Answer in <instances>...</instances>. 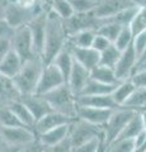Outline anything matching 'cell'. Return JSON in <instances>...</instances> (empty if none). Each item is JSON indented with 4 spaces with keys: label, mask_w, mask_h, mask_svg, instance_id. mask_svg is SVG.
I'll use <instances>...</instances> for the list:
<instances>
[{
    "label": "cell",
    "mask_w": 146,
    "mask_h": 152,
    "mask_svg": "<svg viewBox=\"0 0 146 152\" xmlns=\"http://www.w3.org/2000/svg\"><path fill=\"white\" fill-rule=\"evenodd\" d=\"M134 47L136 52H137V55L140 56L141 52L144 51V48L146 47V31L139 33L137 36H135L134 38Z\"/></svg>",
    "instance_id": "obj_44"
},
{
    "label": "cell",
    "mask_w": 146,
    "mask_h": 152,
    "mask_svg": "<svg viewBox=\"0 0 146 152\" xmlns=\"http://www.w3.org/2000/svg\"><path fill=\"white\" fill-rule=\"evenodd\" d=\"M67 47L75 62L83 65L88 70H92L99 64V52L95 51L93 47H76L70 43H67Z\"/></svg>",
    "instance_id": "obj_16"
},
{
    "label": "cell",
    "mask_w": 146,
    "mask_h": 152,
    "mask_svg": "<svg viewBox=\"0 0 146 152\" xmlns=\"http://www.w3.org/2000/svg\"><path fill=\"white\" fill-rule=\"evenodd\" d=\"M131 80L137 88H146V69L136 70L131 76Z\"/></svg>",
    "instance_id": "obj_43"
},
{
    "label": "cell",
    "mask_w": 146,
    "mask_h": 152,
    "mask_svg": "<svg viewBox=\"0 0 146 152\" xmlns=\"http://www.w3.org/2000/svg\"><path fill=\"white\" fill-rule=\"evenodd\" d=\"M12 0H0V9H4Z\"/></svg>",
    "instance_id": "obj_50"
},
{
    "label": "cell",
    "mask_w": 146,
    "mask_h": 152,
    "mask_svg": "<svg viewBox=\"0 0 146 152\" xmlns=\"http://www.w3.org/2000/svg\"><path fill=\"white\" fill-rule=\"evenodd\" d=\"M43 152H73V146L70 143L69 137L65 141L52 146H45Z\"/></svg>",
    "instance_id": "obj_41"
},
{
    "label": "cell",
    "mask_w": 146,
    "mask_h": 152,
    "mask_svg": "<svg viewBox=\"0 0 146 152\" xmlns=\"http://www.w3.org/2000/svg\"><path fill=\"white\" fill-rule=\"evenodd\" d=\"M140 69H146V62H144L142 65H140V66H137V69H136V70H140Z\"/></svg>",
    "instance_id": "obj_52"
},
{
    "label": "cell",
    "mask_w": 146,
    "mask_h": 152,
    "mask_svg": "<svg viewBox=\"0 0 146 152\" xmlns=\"http://www.w3.org/2000/svg\"><path fill=\"white\" fill-rule=\"evenodd\" d=\"M134 38L135 37L132 34V32H131L130 27H123L113 45H114L120 51H125L126 48H128L131 45H134Z\"/></svg>",
    "instance_id": "obj_37"
},
{
    "label": "cell",
    "mask_w": 146,
    "mask_h": 152,
    "mask_svg": "<svg viewBox=\"0 0 146 152\" xmlns=\"http://www.w3.org/2000/svg\"><path fill=\"white\" fill-rule=\"evenodd\" d=\"M90 70H88L87 67H84L83 65H80L78 62H74V66L71 69V72L69 75V79L66 84L69 85V88L71 89V91L75 95H79L84 90V88L87 86V84L90 80Z\"/></svg>",
    "instance_id": "obj_17"
},
{
    "label": "cell",
    "mask_w": 146,
    "mask_h": 152,
    "mask_svg": "<svg viewBox=\"0 0 146 152\" xmlns=\"http://www.w3.org/2000/svg\"><path fill=\"white\" fill-rule=\"evenodd\" d=\"M4 18V9H0V20Z\"/></svg>",
    "instance_id": "obj_53"
},
{
    "label": "cell",
    "mask_w": 146,
    "mask_h": 152,
    "mask_svg": "<svg viewBox=\"0 0 146 152\" xmlns=\"http://www.w3.org/2000/svg\"><path fill=\"white\" fill-rule=\"evenodd\" d=\"M134 138H117L107 143L106 152H135Z\"/></svg>",
    "instance_id": "obj_33"
},
{
    "label": "cell",
    "mask_w": 146,
    "mask_h": 152,
    "mask_svg": "<svg viewBox=\"0 0 146 152\" xmlns=\"http://www.w3.org/2000/svg\"><path fill=\"white\" fill-rule=\"evenodd\" d=\"M144 152H146V148H145V151H144Z\"/></svg>",
    "instance_id": "obj_56"
},
{
    "label": "cell",
    "mask_w": 146,
    "mask_h": 152,
    "mask_svg": "<svg viewBox=\"0 0 146 152\" xmlns=\"http://www.w3.org/2000/svg\"><path fill=\"white\" fill-rule=\"evenodd\" d=\"M48 8H24L12 0L8 5L4 8V19L14 28H21L28 26L40 13Z\"/></svg>",
    "instance_id": "obj_5"
},
{
    "label": "cell",
    "mask_w": 146,
    "mask_h": 152,
    "mask_svg": "<svg viewBox=\"0 0 146 152\" xmlns=\"http://www.w3.org/2000/svg\"><path fill=\"white\" fill-rule=\"evenodd\" d=\"M134 3L139 8H146V0H134Z\"/></svg>",
    "instance_id": "obj_49"
},
{
    "label": "cell",
    "mask_w": 146,
    "mask_h": 152,
    "mask_svg": "<svg viewBox=\"0 0 146 152\" xmlns=\"http://www.w3.org/2000/svg\"><path fill=\"white\" fill-rule=\"evenodd\" d=\"M45 67V62L41 57H36L23 64L21 71L13 80L14 88L19 95L33 94L37 90L42 70Z\"/></svg>",
    "instance_id": "obj_2"
},
{
    "label": "cell",
    "mask_w": 146,
    "mask_h": 152,
    "mask_svg": "<svg viewBox=\"0 0 146 152\" xmlns=\"http://www.w3.org/2000/svg\"><path fill=\"white\" fill-rule=\"evenodd\" d=\"M131 7H136L134 0H98L94 13L103 20Z\"/></svg>",
    "instance_id": "obj_14"
},
{
    "label": "cell",
    "mask_w": 146,
    "mask_h": 152,
    "mask_svg": "<svg viewBox=\"0 0 146 152\" xmlns=\"http://www.w3.org/2000/svg\"><path fill=\"white\" fill-rule=\"evenodd\" d=\"M97 36V29H85L76 32L69 36L67 43L76 46V47H92L93 41Z\"/></svg>",
    "instance_id": "obj_27"
},
{
    "label": "cell",
    "mask_w": 146,
    "mask_h": 152,
    "mask_svg": "<svg viewBox=\"0 0 146 152\" xmlns=\"http://www.w3.org/2000/svg\"><path fill=\"white\" fill-rule=\"evenodd\" d=\"M64 84H66V80H65L64 75L61 74V71L54 64H45L36 93L43 95Z\"/></svg>",
    "instance_id": "obj_10"
},
{
    "label": "cell",
    "mask_w": 146,
    "mask_h": 152,
    "mask_svg": "<svg viewBox=\"0 0 146 152\" xmlns=\"http://www.w3.org/2000/svg\"><path fill=\"white\" fill-rule=\"evenodd\" d=\"M23 61L12 48H9L4 57L0 60V75L8 79H14L23 66Z\"/></svg>",
    "instance_id": "obj_19"
},
{
    "label": "cell",
    "mask_w": 146,
    "mask_h": 152,
    "mask_svg": "<svg viewBox=\"0 0 146 152\" xmlns=\"http://www.w3.org/2000/svg\"><path fill=\"white\" fill-rule=\"evenodd\" d=\"M136 89V85L132 83V80H125L117 84V86L113 90V93L111 94L113 100L116 102V104L118 107H123L125 103L127 102V99L131 96V94L134 93V90Z\"/></svg>",
    "instance_id": "obj_24"
},
{
    "label": "cell",
    "mask_w": 146,
    "mask_h": 152,
    "mask_svg": "<svg viewBox=\"0 0 146 152\" xmlns=\"http://www.w3.org/2000/svg\"><path fill=\"white\" fill-rule=\"evenodd\" d=\"M144 62H146V47L144 48V51L141 52V55L139 56V62H137V66L142 65ZM136 69H137V67H136Z\"/></svg>",
    "instance_id": "obj_48"
},
{
    "label": "cell",
    "mask_w": 146,
    "mask_h": 152,
    "mask_svg": "<svg viewBox=\"0 0 146 152\" xmlns=\"http://www.w3.org/2000/svg\"><path fill=\"white\" fill-rule=\"evenodd\" d=\"M95 138L104 140V127L93 124L79 118H75L71 122L69 129V140L73 148Z\"/></svg>",
    "instance_id": "obj_4"
},
{
    "label": "cell",
    "mask_w": 146,
    "mask_h": 152,
    "mask_svg": "<svg viewBox=\"0 0 146 152\" xmlns=\"http://www.w3.org/2000/svg\"><path fill=\"white\" fill-rule=\"evenodd\" d=\"M139 7H131V8H127L125 10H122L120 13L114 14L107 19H103L101 22H112V23H116V24H120L121 27H130L131 22L135 17L136 12H137Z\"/></svg>",
    "instance_id": "obj_30"
},
{
    "label": "cell",
    "mask_w": 146,
    "mask_h": 152,
    "mask_svg": "<svg viewBox=\"0 0 146 152\" xmlns=\"http://www.w3.org/2000/svg\"><path fill=\"white\" fill-rule=\"evenodd\" d=\"M90 77L99 83H104V84H109V85H117L118 83H121V81H118V79H117L114 69L107 67V66H103L99 64L90 70Z\"/></svg>",
    "instance_id": "obj_25"
},
{
    "label": "cell",
    "mask_w": 146,
    "mask_h": 152,
    "mask_svg": "<svg viewBox=\"0 0 146 152\" xmlns=\"http://www.w3.org/2000/svg\"><path fill=\"white\" fill-rule=\"evenodd\" d=\"M43 150H45V146L41 143L38 138H36L33 142L23 146L19 152H43Z\"/></svg>",
    "instance_id": "obj_45"
},
{
    "label": "cell",
    "mask_w": 146,
    "mask_h": 152,
    "mask_svg": "<svg viewBox=\"0 0 146 152\" xmlns=\"http://www.w3.org/2000/svg\"><path fill=\"white\" fill-rule=\"evenodd\" d=\"M19 99L27 105V108L33 114V117L37 119H40L41 117H43L45 114L52 110V108L46 100V98L41 94H26V95H19Z\"/></svg>",
    "instance_id": "obj_18"
},
{
    "label": "cell",
    "mask_w": 146,
    "mask_h": 152,
    "mask_svg": "<svg viewBox=\"0 0 146 152\" xmlns=\"http://www.w3.org/2000/svg\"><path fill=\"white\" fill-rule=\"evenodd\" d=\"M9 48H10V42L0 39V60H1L4 57V55L9 51Z\"/></svg>",
    "instance_id": "obj_47"
},
{
    "label": "cell",
    "mask_w": 146,
    "mask_h": 152,
    "mask_svg": "<svg viewBox=\"0 0 146 152\" xmlns=\"http://www.w3.org/2000/svg\"><path fill=\"white\" fill-rule=\"evenodd\" d=\"M145 128L146 127H145L144 122H142V118H141L140 110H137L132 115V118L128 121V123L126 124L123 131L121 132V134L117 137V138H135V137L137 136L142 129H145Z\"/></svg>",
    "instance_id": "obj_26"
},
{
    "label": "cell",
    "mask_w": 146,
    "mask_h": 152,
    "mask_svg": "<svg viewBox=\"0 0 146 152\" xmlns=\"http://www.w3.org/2000/svg\"><path fill=\"white\" fill-rule=\"evenodd\" d=\"M70 3L75 13H88L95 9L98 0H70Z\"/></svg>",
    "instance_id": "obj_38"
},
{
    "label": "cell",
    "mask_w": 146,
    "mask_h": 152,
    "mask_svg": "<svg viewBox=\"0 0 146 152\" xmlns=\"http://www.w3.org/2000/svg\"><path fill=\"white\" fill-rule=\"evenodd\" d=\"M14 33H15V28H14L13 26H10L5 19L3 18L1 20H0V39L10 42L12 37L14 36Z\"/></svg>",
    "instance_id": "obj_40"
},
{
    "label": "cell",
    "mask_w": 146,
    "mask_h": 152,
    "mask_svg": "<svg viewBox=\"0 0 146 152\" xmlns=\"http://www.w3.org/2000/svg\"><path fill=\"white\" fill-rule=\"evenodd\" d=\"M1 143H3V142H0V146H1Z\"/></svg>",
    "instance_id": "obj_55"
},
{
    "label": "cell",
    "mask_w": 146,
    "mask_h": 152,
    "mask_svg": "<svg viewBox=\"0 0 146 152\" xmlns=\"http://www.w3.org/2000/svg\"><path fill=\"white\" fill-rule=\"evenodd\" d=\"M103 142H106L102 138H95V140H90L85 142V143H81L76 147H74L73 148V152H95L98 148H99V146L103 143Z\"/></svg>",
    "instance_id": "obj_39"
},
{
    "label": "cell",
    "mask_w": 146,
    "mask_h": 152,
    "mask_svg": "<svg viewBox=\"0 0 146 152\" xmlns=\"http://www.w3.org/2000/svg\"><path fill=\"white\" fill-rule=\"evenodd\" d=\"M121 53H122V51H120L112 43L108 48H106L104 51L99 53V65L114 69L120 60V57H121Z\"/></svg>",
    "instance_id": "obj_31"
},
{
    "label": "cell",
    "mask_w": 146,
    "mask_h": 152,
    "mask_svg": "<svg viewBox=\"0 0 146 152\" xmlns=\"http://www.w3.org/2000/svg\"><path fill=\"white\" fill-rule=\"evenodd\" d=\"M106 147H107V143L106 142H103V143L99 146V148H98L95 152H106Z\"/></svg>",
    "instance_id": "obj_51"
},
{
    "label": "cell",
    "mask_w": 146,
    "mask_h": 152,
    "mask_svg": "<svg viewBox=\"0 0 146 152\" xmlns=\"http://www.w3.org/2000/svg\"><path fill=\"white\" fill-rule=\"evenodd\" d=\"M64 26L67 36H71L80 31L98 29L101 26V19L95 15L94 10L88 13H74L70 18L64 20Z\"/></svg>",
    "instance_id": "obj_8"
},
{
    "label": "cell",
    "mask_w": 146,
    "mask_h": 152,
    "mask_svg": "<svg viewBox=\"0 0 146 152\" xmlns=\"http://www.w3.org/2000/svg\"><path fill=\"white\" fill-rule=\"evenodd\" d=\"M47 1H48V0H47Z\"/></svg>",
    "instance_id": "obj_58"
},
{
    "label": "cell",
    "mask_w": 146,
    "mask_h": 152,
    "mask_svg": "<svg viewBox=\"0 0 146 152\" xmlns=\"http://www.w3.org/2000/svg\"><path fill=\"white\" fill-rule=\"evenodd\" d=\"M50 9V8H48ZM48 9H46L42 13H40L32 22L28 24V28L31 31L32 38H33V43L36 52L41 58H42V52H43L45 46V37H46V24H47V13Z\"/></svg>",
    "instance_id": "obj_12"
},
{
    "label": "cell",
    "mask_w": 146,
    "mask_h": 152,
    "mask_svg": "<svg viewBox=\"0 0 146 152\" xmlns=\"http://www.w3.org/2000/svg\"><path fill=\"white\" fill-rule=\"evenodd\" d=\"M48 4H50V0H48Z\"/></svg>",
    "instance_id": "obj_57"
},
{
    "label": "cell",
    "mask_w": 146,
    "mask_h": 152,
    "mask_svg": "<svg viewBox=\"0 0 146 152\" xmlns=\"http://www.w3.org/2000/svg\"><path fill=\"white\" fill-rule=\"evenodd\" d=\"M74 62H75V60H74V57L71 55V52H70V50H69L67 45H66V47H65L61 52H59V55L55 57L51 64H54L56 67L61 71V74L64 75L65 80L67 81L69 75H70V72H71V69L74 66Z\"/></svg>",
    "instance_id": "obj_23"
},
{
    "label": "cell",
    "mask_w": 146,
    "mask_h": 152,
    "mask_svg": "<svg viewBox=\"0 0 146 152\" xmlns=\"http://www.w3.org/2000/svg\"><path fill=\"white\" fill-rule=\"evenodd\" d=\"M1 131H3V126L0 124V142H1Z\"/></svg>",
    "instance_id": "obj_54"
},
{
    "label": "cell",
    "mask_w": 146,
    "mask_h": 152,
    "mask_svg": "<svg viewBox=\"0 0 146 152\" xmlns=\"http://www.w3.org/2000/svg\"><path fill=\"white\" fill-rule=\"evenodd\" d=\"M67 33L65 29L64 20L57 14L48 9L46 24L45 46L42 52V60L45 64H51L54 58L62 51L67 45Z\"/></svg>",
    "instance_id": "obj_1"
},
{
    "label": "cell",
    "mask_w": 146,
    "mask_h": 152,
    "mask_svg": "<svg viewBox=\"0 0 146 152\" xmlns=\"http://www.w3.org/2000/svg\"><path fill=\"white\" fill-rule=\"evenodd\" d=\"M137 62L139 55L136 52L134 45H131L128 48L122 51L118 62L114 67V72L118 81H125V80L131 79V76L134 75L136 67H137Z\"/></svg>",
    "instance_id": "obj_11"
},
{
    "label": "cell",
    "mask_w": 146,
    "mask_h": 152,
    "mask_svg": "<svg viewBox=\"0 0 146 152\" xmlns=\"http://www.w3.org/2000/svg\"><path fill=\"white\" fill-rule=\"evenodd\" d=\"M137 110H132V109L121 107L113 110L111 114L109 119L104 126V141L106 143L114 141L117 137L121 134V132L123 131V128L128 123V121L132 118L134 114Z\"/></svg>",
    "instance_id": "obj_7"
},
{
    "label": "cell",
    "mask_w": 146,
    "mask_h": 152,
    "mask_svg": "<svg viewBox=\"0 0 146 152\" xmlns=\"http://www.w3.org/2000/svg\"><path fill=\"white\" fill-rule=\"evenodd\" d=\"M111 45H112V42L109 39H107L106 37H103L102 34H99V33H97V36H95V38H94V41H93L92 47L101 53V52H103L106 48H108Z\"/></svg>",
    "instance_id": "obj_42"
},
{
    "label": "cell",
    "mask_w": 146,
    "mask_h": 152,
    "mask_svg": "<svg viewBox=\"0 0 146 152\" xmlns=\"http://www.w3.org/2000/svg\"><path fill=\"white\" fill-rule=\"evenodd\" d=\"M70 124H64V126L52 128L50 131H46L43 133H40V134H37V138L40 140V142L43 146H52L56 143H60V142L65 141L69 137Z\"/></svg>",
    "instance_id": "obj_21"
},
{
    "label": "cell",
    "mask_w": 146,
    "mask_h": 152,
    "mask_svg": "<svg viewBox=\"0 0 146 152\" xmlns=\"http://www.w3.org/2000/svg\"><path fill=\"white\" fill-rule=\"evenodd\" d=\"M122 28L123 27H121L120 24H116V23H112V22H101V26L97 29V33L106 37L112 43H114V41L117 39Z\"/></svg>",
    "instance_id": "obj_35"
},
{
    "label": "cell",
    "mask_w": 146,
    "mask_h": 152,
    "mask_svg": "<svg viewBox=\"0 0 146 152\" xmlns=\"http://www.w3.org/2000/svg\"><path fill=\"white\" fill-rule=\"evenodd\" d=\"M10 48L21 57L23 62H27V61L33 60L36 57H40L36 52L33 38H32L28 26L15 29V33H14V36L10 39Z\"/></svg>",
    "instance_id": "obj_6"
},
{
    "label": "cell",
    "mask_w": 146,
    "mask_h": 152,
    "mask_svg": "<svg viewBox=\"0 0 146 152\" xmlns=\"http://www.w3.org/2000/svg\"><path fill=\"white\" fill-rule=\"evenodd\" d=\"M0 124L3 127L23 126L5 102H0Z\"/></svg>",
    "instance_id": "obj_34"
},
{
    "label": "cell",
    "mask_w": 146,
    "mask_h": 152,
    "mask_svg": "<svg viewBox=\"0 0 146 152\" xmlns=\"http://www.w3.org/2000/svg\"><path fill=\"white\" fill-rule=\"evenodd\" d=\"M37 138L36 132L32 128L26 126H14V127H3L1 131V142L10 146H26Z\"/></svg>",
    "instance_id": "obj_9"
},
{
    "label": "cell",
    "mask_w": 146,
    "mask_h": 152,
    "mask_svg": "<svg viewBox=\"0 0 146 152\" xmlns=\"http://www.w3.org/2000/svg\"><path fill=\"white\" fill-rule=\"evenodd\" d=\"M130 29L132 32L134 37L139 33L146 31V8H139L135 17L130 24Z\"/></svg>",
    "instance_id": "obj_36"
},
{
    "label": "cell",
    "mask_w": 146,
    "mask_h": 152,
    "mask_svg": "<svg viewBox=\"0 0 146 152\" xmlns=\"http://www.w3.org/2000/svg\"><path fill=\"white\" fill-rule=\"evenodd\" d=\"M74 119L75 118H73V117H69V115H65L62 113L51 110L47 114H45L43 117H41L40 119L36 121L33 129L36 132V134H40V133L50 131V129H52V128L64 126V124H70Z\"/></svg>",
    "instance_id": "obj_15"
},
{
    "label": "cell",
    "mask_w": 146,
    "mask_h": 152,
    "mask_svg": "<svg viewBox=\"0 0 146 152\" xmlns=\"http://www.w3.org/2000/svg\"><path fill=\"white\" fill-rule=\"evenodd\" d=\"M123 107L132 109V110H144V109H146V88L136 86L134 93L127 99Z\"/></svg>",
    "instance_id": "obj_29"
},
{
    "label": "cell",
    "mask_w": 146,
    "mask_h": 152,
    "mask_svg": "<svg viewBox=\"0 0 146 152\" xmlns=\"http://www.w3.org/2000/svg\"><path fill=\"white\" fill-rule=\"evenodd\" d=\"M114 109H106V108H94V107H76V118L83 121H87L89 123L97 126L104 127L106 123L109 119L111 114Z\"/></svg>",
    "instance_id": "obj_13"
},
{
    "label": "cell",
    "mask_w": 146,
    "mask_h": 152,
    "mask_svg": "<svg viewBox=\"0 0 146 152\" xmlns=\"http://www.w3.org/2000/svg\"><path fill=\"white\" fill-rule=\"evenodd\" d=\"M43 96L48 102L52 110L76 118V95L71 91V89L69 88L67 84H64L61 86L43 94Z\"/></svg>",
    "instance_id": "obj_3"
},
{
    "label": "cell",
    "mask_w": 146,
    "mask_h": 152,
    "mask_svg": "<svg viewBox=\"0 0 146 152\" xmlns=\"http://www.w3.org/2000/svg\"><path fill=\"white\" fill-rule=\"evenodd\" d=\"M8 105H9V108L12 109V112L15 114V117L19 119V122L22 123L23 126H26V127L33 129L34 124H36V118L33 117V114L31 113V110L27 108V105L21 100L19 98L8 102Z\"/></svg>",
    "instance_id": "obj_22"
},
{
    "label": "cell",
    "mask_w": 146,
    "mask_h": 152,
    "mask_svg": "<svg viewBox=\"0 0 146 152\" xmlns=\"http://www.w3.org/2000/svg\"><path fill=\"white\" fill-rule=\"evenodd\" d=\"M48 7L51 10L57 14L62 20L70 18L75 13L70 0H50Z\"/></svg>",
    "instance_id": "obj_32"
},
{
    "label": "cell",
    "mask_w": 146,
    "mask_h": 152,
    "mask_svg": "<svg viewBox=\"0 0 146 152\" xmlns=\"http://www.w3.org/2000/svg\"><path fill=\"white\" fill-rule=\"evenodd\" d=\"M22 147H23V146H22ZM22 147H19V146H10V145L1 143V146H0V152H19Z\"/></svg>",
    "instance_id": "obj_46"
},
{
    "label": "cell",
    "mask_w": 146,
    "mask_h": 152,
    "mask_svg": "<svg viewBox=\"0 0 146 152\" xmlns=\"http://www.w3.org/2000/svg\"><path fill=\"white\" fill-rule=\"evenodd\" d=\"M76 104L84 107L117 109L121 108L113 100L112 95H76Z\"/></svg>",
    "instance_id": "obj_20"
},
{
    "label": "cell",
    "mask_w": 146,
    "mask_h": 152,
    "mask_svg": "<svg viewBox=\"0 0 146 152\" xmlns=\"http://www.w3.org/2000/svg\"><path fill=\"white\" fill-rule=\"evenodd\" d=\"M117 85H109L104 83H99L97 80L90 79L87 86L79 95H109L113 93V90Z\"/></svg>",
    "instance_id": "obj_28"
}]
</instances>
